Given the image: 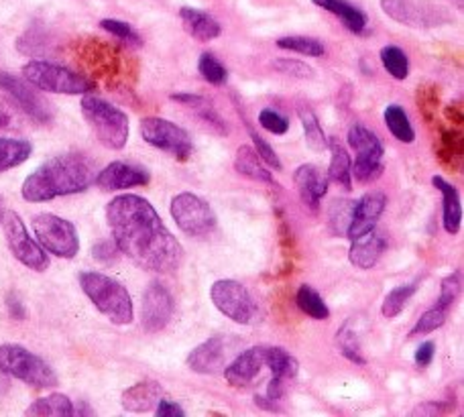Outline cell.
<instances>
[{
  "mask_svg": "<svg viewBox=\"0 0 464 417\" xmlns=\"http://www.w3.org/2000/svg\"><path fill=\"white\" fill-rule=\"evenodd\" d=\"M23 78L31 82L33 86L52 92V94H68V96H84L96 90V82L88 76L73 72L63 65H57L44 60H33L23 65Z\"/></svg>",
  "mask_w": 464,
  "mask_h": 417,
  "instance_id": "obj_6",
  "label": "cell"
},
{
  "mask_svg": "<svg viewBox=\"0 0 464 417\" xmlns=\"http://www.w3.org/2000/svg\"><path fill=\"white\" fill-rule=\"evenodd\" d=\"M3 218H5V199L0 198V224H3Z\"/></svg>",
  "mask_w": 464,
  "mask_h": 417,
  "instance_id": "obj_61",
  "label": "cell"
},
{
  "mask_svg": "<svg viewBox=\"0 0 464 417\" xmlns=\"http://www.w3.org/2000/svg\"><path fill=\"white\" fill-rule=\"evenodd\" d=\"M155 413L160 417H184L186 412L176 402H169V399H160V403L155 407Z\"/></svg>",
  "mask_w": 464,
  "mask_h": 417,
  "instance_id": "obj_55",
  "label": "cell"
},
{
  "mask_svg": "<svg viewBox=\"0 0 464 417\" xmlns=\"http://www.w3.org/2000/svg\"><path fill=\"white\" fill-rule=\"evenodd\" d=\"M454 405H457V402H454V399H450V403L449 402H426L424 405H418L416 410L411 412V415H424V417L426 415H430V417L442 415V413L452 412Z\"/></svg>",
  "mask_w": 464,
  "mask_h": 417,
  "instance_id": "obj_53",
  "label": "cell"
},
{
  "mask_svg": "<svg viewBox=\"0 0 464 417\" xmlns=\"http://www.w3.org/2000/svg\"><path fill=\"white\" fill-rule=\"evenodd\" d=\"M140 137L145 139V143L169 153L173 160L181 163L188 161L194 153V141L188 131L160 116H147L140 121Z\"/></svg>",
  "mask_w": 464,
  "mask_h": 417,
  "instance_id": "obj_12",
  "label": "cell"
},
{
  "mask_svg": "<svg viewBox=\"0 0 464 417\" xmlns=\"http://www.w3.org/2000/svg\"><path fill=\"white\" fill-rule=\"evenodd\" d=\"M101 27L106 33H111L112 37L122 41V44L132 45V47L143 45V39H140V35L135 31V27H132V24H129V23L119 21V19H102Z\"/></svg>",
  "mask_w": 464,
  "mask_h": 417,
  "instance_id": "obj_43",
  "label": "cell"
},
{
  "mask_svg": "<svg viewBox=\"0 0 464 417\" xmlns=\"http://www.w3.org/2000/svg\"><path fill=\"white\" fill-rule=\"evenodd\" d=\"M21 127L19 108L14 102H8L5 96H0V131H14Z\"/></svg>",
  "mask_w": 464,
  "mask_h": 417,
  "instance_id": "obj_50",
  "label": "cell"
},
{
  "mask_svg": "<svg viewBox=\"0 0 464 417\" xmlns=\"http://www.w3.org/2000/svg\"><path fill=\"white\" fill-rule=\"evenodd\" d=\"M163 397V387L157 381H139L135 385L124 389L121 395L122 410L130 413H147L153 412L160 399Z\"/></svg>",
  "mask_w": 464,
  "mask_h": 417,
  "instance_id": "obj_21",
  "label": "cell"
},
{
  "mask_svg": "<svg viewBox=\"0 0 464 417\" xmlns=\"http://www.w3.org/2000/svg\"><path fill=\"white\" fill-rule=\"evenodd\" d=\"M449 314H450V310H446V307H440L438 304L434 307H430L428 312L421 314V318L416 322V326L410 330L408 338L426 336V334H432L438 328H442L446 320H449Z\"/></svg>",
  "mask_w": 464,
  "mask_h": 417,
  "instance_id": "obj_41",
  "label": "cell"
},
{
  "mask_svg": "<svg viewBox=\"0 0 464 417\" xmlns=\"http://www.w3.org/2000/svg\"><path fill=\"white\" fill-rule=\"evenodd\" d=\"M381 63H383L385 72L392 76L393 80H405L408 78L410 73V60L408 55H405V52L401 47L397 45H385L383 49H381Z\"/></svg>",
  "mask_w": 464,
  "mask_h": 417,
  "instance_id": "obj_37",
  "label": "cell"
},
{
  "mask_svg": "<svg viewBox=\"0 0 464 417\" xmlns=\"http://www.w3.org/2000/svg\"><path fill=\"white\" fill-rule=\"evenodd\" d=\"M420 289V279L416 281H410V283H403V286H397L395 289L389 291L383 299V305H381V314L385 315V318H397L403 312V307L408 305V302L411 299V296L416 294Z\"/></svg>",
  "mask_w": 464,
  "mask_h": 417,
  "instance_id": "obj_35",
  "label": "cell"
},
{
  "mask_svg": "<svg viewBox=\"0 0 464 417\" xmlns=\"http://www.w3.org/2000/svg\"><path fill=\"white\" fill-rule=\"evenodd\" d=\"M24 415H35V417H72L76 415V407H73L72 399L63 393H52L47 397H41L37 402H33Z\"/></svg>",
  "mask_w": 464,
  "mask_h": 417,
  "instance_id": "obj_29",
  "label": "cell"
},
{
  "mask_svg": "<svg viewBox=\"0 0 464 417\" xmlns=\"http://www.w3.org/2000/svg\"><path fill=\"white\" fill-rule=\"evenodd\" d=\"M312 3L338 16L344 23V27L351 33H356V35H361L367 29V15L361 8L346 3V0H312Z\"/></svg>",
  "mask_w": 464,
  "mask_h": 417,
  "instance_id": "obj_27",
  "label": "cell"
},
{
  "mask_svg": "<svg viewBox=\"0 0 464 417\" xmlns=\"http://www.w3.org/2000/svg\"><path fill=\"white\" fill-rule=\"evenodd\" d=\"M294 183L297 194H300L302 202L305 208L316 214L320 210L322 198L326 196L328 191V178L322 173L316 165H300L294 173Z\"/></svg>",
  "mask_w": 464,
  "mask_h": 417,
  "instance_id": "obj_20",
  "label": "cell"
},
{
  "mask_svg": "<svg viewBox=\"0 0 464 417\" xmlns=\"http://www.w3.org/2000/svg\"><path fill=\"white\" fill-rule=\"evenodd\" d=\"M235 170L238 175H243V178L267 183V186H276V178H273V173L265 167V161L253 147H238V151L235 155Z\"/></svg>",
  "mask_w": 464,
  "mask_h": 417,
  "instance_id": "obj_25",
  "label": "cell"
},
{
  "mask_svg": "<svg viewBox=\"0 0 464 417\" xmlns=\"http://www.w3.org/2000/svg\"><path fill=\"white\" fill-rule=\"evenodd\" d=\"M33 230H35L37 243L49 255H55L60 258H73L80 253L78 230L70 220L44 212L33 218Z\"/></svg>",
  "mask_w": 464,
  "mask_h": 417,
  "instance_id": "obj_10",
  "label": "cell"
},
{
  "mask_svg": "<svg viewBox=\"0 0 464 417\" xmlns=\"http://www.w3.org/2000/svg\"><path fill=\"white\" fill-rule=\"evenodd\" d=\"M385 124L392 135L400 141L403 145H411L416 141V131H413L410 116L405 114L403 108L400 104H389L385 108Z\"/></svg>",
  "mask_w": 464,
  "mask_h": 417,
  "instance_id": "obj_34",
  "label": "cell"
},
{
  "mask_svg": "<svg viewBox=\"0 0 464 417\" xmlns=\"http://www.w3.org/2000/svg\"><path fill=\"white\" fill-rule=\"evenodd\" d=\"M149 181H151V175H149L147 170L124 161H112L94 178V183L102 191L143 188L149 186Z\"/></svg>",
  "mask_w": 464,
  "mask_h": 417,
  "instance_id": "obj_16",
  "label": "cell"
},
{
  "mask_svg": "<svg viewBox=\"0 0 464 417\" xmlns=\"http://www.w3.org/2000/svg\"><path fill=\"white\" fill-rule=\"evenodd\" d=\"M432 186L442 194V224L449 235H459L462 224V204L457 188L446 181L442 175H434Z\"/></svg>",
  "mask_w": 464,
  "mask_h": 417,
  "instance_id": "obj_24",
  "label": "cell"
},
{
  "mask_svg": "<svg viewBox=\"0 0 464 417\" xmlns=\"http://www.w3.org/2000/svg\"><path fill=\"white\" fill-rule=\"evenodd\" d=\"M179 19L188 35H192L196 41H200V44H208V41L220 37L222 33L220 23L214 19L212 15L200 11V8H179Z\"/></svg>",
  "mask_w": 464,
  "mask_h": 417,
  "instance_id": "obj_23",
  "label": "cell"
},
{
  "mask_svg": "<svg viewBox=\"0 0 464 417\" xmlns=\"http://www.w3.org/2000/svg\"><path fill=\"white\" fill-rule=\"evenodd\" d=\"M279 49H287V52H295L305 57H322L326 53V47L320 39L304 37V35H292V37H281L276 44Z\"/></svg>",
  "mask_w": 464,
  "mask_h": 417,
  "instance_id": "obj_40",
  "label": "cell"
},
{
  "mask_svg": "<svg viewBox=\"0 0 464 417\" xmlns=\"http://www.w3.org/2000/svg\"><path fill=\"white\" fill-rule=\"evenodd\" d=\"M295 304L305 315H310L312 320L322 322V320L330 318V310H328L326 302L322 299L318 291L310 286H302L300 289H297Z\"/></svg>",
  "mask_w": 464,
  "mask_h": 417,
  "instance_id": "obj_36",
  "label": "cell"
},
{
  "mask_svg": "<svg viewBox=\"0 0 464 417\" xmlns=\"http://www.w3.org/2000/svg\"><path fill=\"white\" fill-rule=\"evenodd\" d=\"M330 151H333V160L328 167V179L341 186L344 191L353 189V161L346 149L341 145V141H333L328 143Z\"/></svg>",
  "mask_w": 464,
  "mask_h": 417,
  "instance_id": "obj_28",
  "label": "cell"
},
{
  "mask_svg": "<svg viewBox=\"0 0 464 417\" xmlns=\"http://www.w3.org/2000/svg\"><path fill=\"white\" fill-rule=\"evenodd\" d=\"M198 72H200V76L208 83H212V86H222V83H227V80H228L227 68L212 53L200 55V62H198Z\"/></svg>",
  "mask_w": 464,
  "mask_h": 417,
  "instance_id": "obj_42",
  "label": "cell"
},
{
  "mask_svg": "<svg viewBox=\"0 0 464 417\" xmlns=\"http://www.w3.org/2000/svg\"><path fill=\"white\" fill-rule=\"evenodd\" d=\"M297 116H300L304 135H305V145H308L312 151H324L328 149V141L324 131L320 127V121L316 112L312 111L308 104H297Z\"/></svg>",
  "mask_w": 464,
  "mask_h": 417,
  "instance_id": "obj_33",
  "label": "cell"
},
{
  "mask_svg": "<svg viewBox=\"0 0 464 417\" xmlns=\"http://www.w3.org/2000/svg\"><path fill=\"white\" fill-rule=\"evenodd\" d=\"M82 114H84L96 139L101 141V145L111 149V151H121V149L127 147L130 124L129 116L121 108L94 94H84V98H82Z\"/></svg>",
  "mask_w": 464,
  "mask_h": 417,
  "instance_id": "obj_4",
  "label": "cell"
},
{
  "mask_svg": "<svg viewBox=\"0 0 464 417\" xmlns=\"http://www.w3.org/2000/svg\"><path fill=\"white\" fill-rule=\"evenodd\" d=\"M354 210V199H334L328 208V228L336 237H346Z\"/></svg>",
  "mask_w": 464,
  "mask_h": 417,
  "instance_id": "obj_38",
  "label": "cell"
},
{
  "mask_svg": "<svg viewBox=\"0 0 464 417\" xmlns=\"http://www.w3.org/2000/svg\"><path fill=\"white\" fill-rule=\"evenodd\" d=\"M106 222L121 253L143 271L168 275L179 269L184 247L149 199L135 194L116 196L106 206Z\"/></svg>",
  "mask_w": 464,
  "mask_h": 417,
  "instance_id": "obj_1",
  "label": "cell"
},
{
  "mask_svg": "<svg viewBox=\"0 0 464 417\" xmlns=\"http://www.w3.org/2000/svg\"><path fill=\"white\" fill-rule=\"evenodd\" d=\"M0 90L6 92L14 106L27 114L29 119L39 124H49L53 121V106L41 94L39 88L33 86L23 76H14L11 72H0Z\"/></svg>",
  "mask_w": 464,
  "mask_h": 417,
  "instance_id": "obj_13",
  "label": "cell"
},
{
  "mask_svg": "<svg viewBox=\"0 0 464 417\" xmlns=\"http://www.w3.org/2000/svg\"><path fill=\"white\" fill-rule=\"evenodd\" d=\"M449 3L457 8V11H462V6H464V0H449Z\"/></svg>",
  "mask_w": 464,
  "mask_h": 417,
  "instance_id": "obj_60",
  "label": "cell"
},
{
  "mask_svg": "<svg viewBox=\"0 0 464 417\" xmlns=\"http://www.w3.org/2000/svg\"><path fill=\"white\" fill-rule=\"evenodd\" d=\"M351 250H348V258H351V263L356 267V269H362V271H369L372 269L379 263L381 255L385 253V238L375 232L372 228L367 235H362L359 238L351 240Z\"/></svg>",
  "mask_w": 464,
  "mask_h": 417,
  "instance_id": "obj_22",
  "label": "cell"
},
{
  "mask_svg": "<svg viewBox=\"0 0 464 417\" xmlns=\"http://www.w3.org/2000/svg\"><path fill=\"white\" fill-rule=\"evenodd\" d=\"M265 366H267V346H251L227 366L225 377L228 385L245 389L259 377Z\"/></svg>",
  "mask_w": 464,
  "mask_h": 417,
  "instance_id": "obj_18",
  "label": "cell"
},
{
  "mask_svg": "<svg viewBox=\"0 0 464 417\" xmlns=\"http://www.w3.org/2000/svg\"><path fill=\"white\" fill-rule=\"evenodd\" d=\"M169 212L171 218L176 220L178 228L184 232V235L194 238L208 237L218 224L217 214H214L210 204L200 196L189 194V191L178 194L171 199Z\"/></svg>",
  "mask_w": 464,
  "mask_h": 417,
  "instance_id": "obj_11",
  "label": "cell"
},
{
  "mask_svg": "<svg viewBox=\"0 0 464 417\" xmlns=\"http://www.w3.org/2000/svg\"><path fill=\"white\" fill-rule=\"evenodd\" d=\"M438 160L449 170H457L462 161V135L459 131H442Z\"/></svg>",
  "mask_w": 464,
  "mask_h": 417,
  "instance_id": "obj_39",
  "label": "cell"
},
{
  "mask_svg": "<svg viewBox=\"0 0 464 417\" xmlns=\"http://www.w3.org/2000/svg\"><path fill=\"white\" fill-rule=\"evenodd\" d=\"M381 8L389 19L413 29H432L450 21L442 6H436L428 0H381Z\"/></svg>",
  "mask_w": 464,
  "mask_h": 417,
  "instance_id": "obj_14",
  "label": "cell"
},
{
  "mask_svg": "<svg viewBox=\"0 0 464 417\" xmlns=\"http://www.w3.org/2000/svg\"><path fill=\"white\" fill-rule=\"evenodd\" d=\"M228 356V342L225 336H212L198 344L192 353L188 354L186 364L189 371L198 374H217L225 371Z\"/></svg>",
  "mask_w": 464,
  "mask_h": 417,
  "instance_id": "obj_17",
  "label": "cell"
},
{
  "mask_svg": "<svg viewBox=\"0 0 464 417\" xmlns=\"http://www.w3.org/2000/svg\"><path fill=\"white\" fill-rule=\"evenodd\" d=\"M420 106L424 111L426 119H432V112L438 108V90L434 83H428V86H420Z\"/></svg>",
  "mask_w": 464,
  "mask_h": 417,
  "instance_id": "obj_52",
  "label": "cell"
},
{
  "mask_svg": "<svg viewBox=\"0 0 464 417\" xmlns=\"http://www.w3.org/2000/svg\"><path fill=\"white\" fill-rule=\"evenodd\" d=\"M444 114L452 124H462V102L460 100H457V102H450L449 108L444 111Z\"/></svg>",
  "mask_w": 464,
  "mask_h": 417,
  "instance_id": "obj_57",
  "label": "cell"
},
{
  "mask_svg": "<svg viewBox=\"0 0 464 417\" xmlns=\"http://www.w3.org/2000/svg\"><path fill=\"white\" fill-rule=\"evenodd\" d=\"M259 124L265 131L273 132V135H285L289 131V121L279 112L271 111V108H265V111L259 112Z\"/></svg>",
  "mask_w": 464,
  "mask_h": 417,
  "instance_id": "obj_48",
  "label": "cell"
},
{
  "mask_svg": "<svg viewBox=\"0 0 464 417\" xmlns=\"http://www.w3.org/2000/svg\"><path fill=\"white\" fill-rule=\"evenodd\" d=\"M276 70L284 73V76L289 78H297V80H308L314 76V70L308 63H304L300 60H287V57H279L276 60Z\"/></svg>",
  "mask_w": 464,
  "mask_h": 417,
  "instance_id": "obj_47",
  "label": "cell"
},
{
  "mask_svg": "<svg viewBox=\"0 0 464 417\" xmlns=\"http://www.w3.org/2000/svg\"><path fill=\"white\" fill-rule=\"evenodd\" d=\"M80 287L102 315L116 326H129L135 320V307L127 287L104 273L82 271L78 275Z\"/></svg>",
  "mask_w": 464,
  "mask_h": 417,
  "instance_id": "obj_3",
  "label": "cell"
},
{
  "mask_svg": "<svg viewBox=\"0 0 464 417\" xmlns=\"http://www.w3.org/2000/svg\"><path fill=\"white\" fill-rule=\"evenodd\" d=\"M16 49L29 57H39L49 52V44L47 37L41 31H27L19 41H16Z\"/></svg>",
  "mask_w": 464,
  "mask_h": 417,
  "instance_id": "obj_44",
  "label": "cell"
},
{
  "mask_svg": "<svg viewBox=\"0 0 464 417\" xmlns=\"http://www.w3.org/2000/svg\"><path fill=\"white\" fill-rule=\"evenodd\" d=\"M96 173L84 155H57L39 165L23 181L21 196L33 204L52 202L55 198L86 191L94 183Z\"/></svg>",
  "mask_w": 464,
  "mask_h": 417,
  "instance_id": "obj_2",
  "label": "cell"
},
{
  "mask_svg": "<svg viewBox=\"0 0 464 417\" xmlns=\"http://www.w3.org/2000/svg\"><path fill=\"white\" fill-rule=\"evenodd\" d=\"M3 232L6 238V245L11 248L13 257L21 265L27 267L31 271L44 273L49 269V255L47 250L41 247L35 238H31L27 227L21 220V216L13 210H5L3 218Z\"/></svg>",
  "mask_w": 464,
  "mask_h": 417,
  "instance_id": "obj_9",
  "label": "cell"
},
{
  "mask_svg": "<svg viewBox=\"0 0 464 417\" xmlns=\"http://www.w3.org/2000/svg\"><path fill=\"white\" fill-rule=\"evenodd\" d=\"M434 353H436V344H434L432 340L424 342V344H421V346L418 348V353H416V364L420 366V369H426L428 364H432Z\"/></svg>",
  "mask_w": 464,
  "mask_h": 417,
  "instance_id": "obj_54",
  "label": "cell"
},
{
  "mask_svg": "<svg viewBox=\"0 0 464 417\" xmlns=\"http://www.w3.org/2000/svg\"><path fill=\"white\" fill-rule=\"evenodd\" d=\"M84 57L90 68L96 70L98 76L102 78H114L119 73V60L121 53L116 49L109 47L104 41H92V45H86Z\"/></svg>",
  "mask_w": 464,
  "mask_h": 417,
  "instance_id": "obj_26",
  "label": "cell"
},
{
  "mask_svg": "<svg viewBox=\"0 0 464 417\" xmlns=\"http://www.w3.org/2000/svg\"><path fill=\"white\" fill-rule=\"evenodd\" d=\"M346 141L356 153V160L353 163V179L359 183H371L379 179L385 170V147L381 143V139L364 124H353L348 129Z\"/></svg>",
  "mask_w": 464,
  "mask_h": 417,
  "instance_id": "obj_7",
  "label": "cell"
},
{
  "mask_svg": "<svg viewBox=\"0 0 464 417\" xmlns=\"http://www.w3.org/2000/svg\"><path fill=\"white\" fill-rule=\"evenodd\" d=\"M0 373L35 389H53L60 383L44 358L21 344H0Z\"/></svg>",
  "mask_w": 464,
  "mask_h": 417,
  "instance_id": "obj_5",
  "label": "cell"
},
{
  "mask_svg": "<svg viewBox=\"0 0 464 417\" xmlns=\"http://www.w3.org/2000/svg\"><path fill=\"white\" fill-rule=\"evenodd\" d=\"M336 346L341 350V354L354 364H367V358L362 356V346L359 332L354 328V318H348L336 332Z\"/></svg>",
  "mask_w": 464,
  "mask_h": 417,
  "instance_id": "obj_32",
  "label": "cell"
},
{
  "mask_svg": "<svg viewBox=\"0 0 464 417\" xmlns=\"http://www.w3.org/2000/svg\"><path fill=\"white\" fill-rule=\"evenodd\" d=\"M385 204L387 198L385 194H381V191H369V194H364L361 199H356L353 218L346 230L348 240L359 238L375 228L381 214L385 212Z\"/></svg>",
  "mask_w": 464,
  "mask_h": 417,
  "instance_id": "obj_19",
  "label": "cell"
},
{
  "mask_svg": "<svg viewBox=\"0 0 464 417\" xmlns=\"http://www.w3.org/2000/svg\"><path fill=\"white\" fill-rule=\"evenodd\" d=\"M173 312H176V302H173L169 289L157 281L149 283L143 294V314H140V324L145 332L157 334L168 328Z\"/></svg>",
  "mask_w": 464,
  "mask_h": 417,
  "instance_id": "obj_15",
  "label": "cell"
},
{
  "mask_svg": "<svg viewBox=\"0 0 464 417\" xmlns=\"http://www.w3.org/2000/svg\"><path fill=\"white\" fill-rule=\"evenodd\" d=\"M245 127H246V132H248V137L253 139V145H255V151L259 153V157L261 160L267 163L269 167H273V170H281V161H279V157H277V153L273 151V147L267 143V141H265L259 132H256L255 129H253V124L248 122L246 119H245Z\"/></svg>",
  "mask_w": 464,
  "mask_h": 417,
  "instance_id": "obj_45",
  "label": "cell"
},
{
  "mask_svg": "<svg viewBox=\"0 0 464 417\" xmlns=\"http://www.w3.org/2000/svg\"><path fill=\"white\" fill-rule=\"evenodd\" d=\"M460 287H462V275L460 271H454L450 273L449 277L442 279V287H440V297H438V305L446 307V310H450L457 302L459 296H460Z\"/></svg>",
  "mask_w": 464,
  "mask_h": 417,
  "instance_id": "obj_46",
  "label": "cell"
},
{
  "mask_svg": "<svg viewBox=\"0 0 464 417\" xmlns=\"http://www.w3.org/2000/svg\"><path fill=\"white\" fill-rule=\"evenodd\" d=\"M33 153V145L24 139L0 137V173L23 165Z\"/></svg>",
  "mask_w": 464,
  "mask_h": 417,
  "instance_id": "obj_31",
  "label": "cell"
},
{
  "mask_svg": "<svg viewBox=\"0 0 464 417\" xmlns=\"http://www.w3.org/2000/svg\"><path fill=\"white\" fill-rule=\"evenodd\" d=\"M192 111H196L198 116H200V119H202L206 124H208V127H212L214 131H217L218 135H227V132H228L225 121L220 119V114H218L217 111H214L212 104H208V100H206V98L202 100L200 104L194 106Z\"/></svg>",
  "mask_w": 464,
  "mask_h": 417,
  "instance_id": "obj_49",
  "label": "cell"
},
{
  "mask_svg": "<svg viewBox=\"0 0 464 417\" xmlns=\"http://www.w3.org/2000/svg\"><path fill=\"white\" fill-rule=\"evenodd\" d=\"M255 405L261 407V410H267V412H279L277 403H273L267 397H261V395H255Z\"/></svg>",
  "mask_w": 464,
  "mask_h": 417,
  "instance_id": "obj_59",
  "label": "cell"
},
{
  "mask_svg": "<svg viewBox=\"0 0 464 417\" xmlns=\"http://www.w3.org/2000/svg\"><path fill=\"white\" fill-rule=\"evenodd\" d=\"M119 247H116L114 240H102V243L94 245L92 248V257L96 258V261H101L104 265H111L114 263L116 258H119Z\"/></svg>",
  "mask_w": 464,
  "mask_h": 417,
  "instance_id": "obj_51",
  "label": "cell"
},
{
  "mask_svg": "<svg viewBox=\"0 0 464 417\" xmlns=\"http://www.w3.org/2000/svg\"><path fill=\"white\" fill-rule=\"evenodd\" d=\"M210 299L217 305V310L232 322L248 326V324L259 320V304L255 302L251 291L235 279L214 281L210 287Z\"/></svg>",
  "mask_w": 464,
  "mask_h": 417,
  "instance_id": "obj_8",
  "label": "cell"
},
{
  "mask_svg": "<svg viewBox=\"0 0 464 417\" xmlns=\"http://www.w3.org/2000/svg\"><path fill=\"white\" fill-rule=\"evenodd\" d=\"M267 369L271 371V377L289 383L300 373V363L285 348L267 346Z\"/></svg>",
  "mask_w": 464,
  "mask_h": 417,
  "instance_id": "obj_30",
  "label": "cell"
},
{
  "mask_svg": "<svg viewBox=\"0 0 464 417\" xmlns=\"http://www.w3.org/2000/svg\"><path fill=\"white\" fill-rule=\"evenodd\" d=\"M8 310H11V314H13V318H16V320H23L24 318V310H23V304L19 302V299H16L14 296H8Z\"/></svg>",
  "mask_w": 464,
  "mask_h": 417,
  "instance_id": "obj_58",
  "label": "cell"
},
{
  "mask_svg": "<svg viewBox=\"0 0 464 417\" xmlns=\"http://www.w3.org/2000/svg\"><path fill=\"white\" fill-rule=\"evenodd\" d=\"M173 102H179V104H186V106H189V108H194V106H198L202 102V96H198V94H194V92H176V94H171L169 96Z\"/></svg>",
  "mask_w": 464,
  "mask_h": 417,
  "instance_id": "obj_56",
  "label": "cell"
}]
</instances>
